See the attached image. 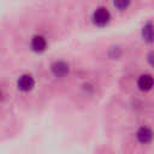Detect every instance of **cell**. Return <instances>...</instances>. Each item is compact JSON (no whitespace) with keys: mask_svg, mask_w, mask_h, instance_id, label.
Instances as JSON below:
<instances>
[{"mask_svg":"<svg viewBox=\"0 0 154 154\" xmlns=\"http://www.w3.org/2000/svg\"><path fill=\"white\" fill-rule=\"evenodd\" d=\"M112 19V14L109 12V10L105 6H100L94 10L93 14H91V22L94 25L99 26V28H102V26H106L109 24Z\"/></svg>","mask_w":154,"mask_h":154,"instance_id":"cell-1","label":"cell"},{"mask_svg":"<svg viewBox=\"0 0 154 154\" xmlns=\"http://www.w3.org/2000/svg\"><path fill=\"white\" fill-rule=\"evenodd\" d=\"M51 71L57 78H64L70 72V66L64 60H57L51 65Z\"/></svg>","mask_w":154,"mask_h":154,"instance_id":"cell-2","label":"cell"},{"mask_svg":"<svg viewBox=\"0 0 154 154\" xmlns=\"http://www.w3.org/2000/svg\"><path fill=\"white\" fill-rule=\"evenodd\" d=\"M35 87V79L31 75H22L18 79H17V88L23 91V93H28L30 90H32Z\"/></svg>","mask_w":154,"mask_h":154,"instance_id":"cell-3","label":"cell"},{"mask_svg":"<svg viewBox=\"0 0 154 154\" xmlns=\"http://www.w3.org/2000/svg\"><path fill=\"white\" fill-rule=\"evenodd\" d=\"M137 88L142 91H149L154 88V77L149 73H142L136 81Z\"/></svg>","mask_w":154,"mask_h":154,"instance_id":"cell-4","label":"cell"},{"mask_svg":"<svg viewBox=\"0 0 154 154\" xmlns=\"http://www.w3.org/2000/svg\"><path fill=\"white\" fill-rule=\"evenodd\" d=\"M47 40L42 35H34L30 40V48L35 53H42L47 49Z\"/></svg>","mask_w":154,"mask_h":154,"instance_id":"cell-5","label":"cell"},{"mask_svg":"<svg viewBox=\"0 0 154 154\" xmlns=\"http://www.w3.org/2000/svg\"><path fill=\"white\" fill-rule=\"evenodd\" d=\"M141 37L148 45L154 43V23L152 20H148L142 25V28H141Z\"/></svg>","mask_w":154,"mask_h":154,"instance_id":"cell-6","label":"cell"},{"mask_svg":"<svg viewBox=\"0 0 154 154\" xmlns=\"http://www.w3.org/2000/svg\"><path fill=\"white\" fill-rule=\"evenodd\" d=\"M153 136H154L153 130L148 126H141L136 131V140L142 144H147V143L152 142Z\"/></svg>","mask_w":154,"mask_h":154,"instance_id":"cell-7","label":"cell"},{"mask_svg":"<svg viewBox=\"0 0 154 154\" xmlns=\"http://www.w3.org/2000/svg\"><path fill=\"white\" fill-rule=\"evenodd\" d=\"M113 5L118 11H125L130 7L131 0H113Z\"/></svg>","mask_w":154,"mask_h":154,"instance_id":"cell-8","label":"cell"},{"mask_svg":"<svg viewBox=\"0 0 154 154\" xmlns=\"http://www.w3.org/2000/svg\"><path fill=\"white\" fill-rule=\"evenodd\" d=\"M122 48L119 47V46H112L111 48H109V51H108V55H109V58L111 59H118V58H120L122 57Z\"/></svg>","mask_w":154,"mask_h":154,"instance_id":"cell-9","label":"cell"},{"mask_svg":"<svg viewBox=\"0 0 154 154\" xmlns=\"http://www.w3.org/2000/svg\"><path fill=\"white\" fill-rule=\"evenodd\" d=\"M147 63L154 69V51H150V52L147 54Z\"/></svg>","mask_w":154,"mask_h":154,"instance_id":"cell-10","label":"cell"}]
</instances>
